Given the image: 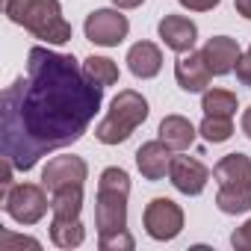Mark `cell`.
<instances>
[{
	"instance_id": "obj_26",
	"label": "cell",
	"mask_w": 251,
	"mask_h": 251,
	"mask_svg": "<svg viewBox=\"0 0 251 251\" xmlns=\"http://www.w3.org/2000/svg\"><path fill=\"white\" fill-rule=\"evenodd\" d=\"M236 80L242 83V86H248L251 89V53H239V59H236Z\"/></svg>"
},
{
	"instance_id": "obj_8",
	"label": "cell",
	"mask_w": 251,
	"mask_h": 251,
	"mask_svg": "<svg viewBox=\"0 0 251 251\" xmlns=\"http://www.w3.org/2000/svg\"><path fill=\"white\" fill-rule=\"evenodd\" d=\"M86 177H89V166H86L83 157H74V154L53 157L42 169V186L48 192H56L62 186H83Z\"/></svg>"
},
{
	"instance_id": "obj_9",
	"label": "cell",
	"mask_w": 251,
	"mask_h": 251,
	"mask_svg": "<svg viewBox=\"0 0 251 251\" xmlns=\"http://www.w3.org/2000/svg\"><path fill=\"white\" fill-rule=\"evenodd\" d=\"M169 180H172V186H175L177 192H183V195H201L204 186H207V180H210V169H207L201 160L180 154V157L172 160Z\"/></svg>"
},
{
	"instance_id": "obj_31",
	"label": "cell",
	"mask_w": 251,
	"mask_h": 251,
	"mask_svg": "<svg viewBox=\"0 0 251 251\" xmlns=\"http://www.w3.org/2000/svg\"><path fill=\"white\" fill-rule=\"evenodd\" d=\"M248 53H251V48H248Z\"/></svg>"
},
{
	"instance_id": "obj_11",
	"label": "cell",
	"mask_w": 251,
	"mask_h": 251,
	"mask_svg": "<svg viewBox=\"0 0 251 251\" xmlns=\"http://www.w3.org/2000/svg\"><path fill=\"white\" fill-rule=\"evenodd\" d=\"M157 33L163 39V45L175 53H189L195 50V42H198V27L195 21H189L186 15H166L160 24H157Z\"/></svg>"
},
{
	"instance_id": "obj_18",
	"label": "cell",
	"mask_w": 251,
	"mask_h": 251,
	"mask_svg": "<svg viewBox=\"0 0 251 251\" xmlns=\"http://www.w3.org/2000/svg\"><path fill=\"white\" fill-rule=\"evenodd\" d=\"M83 239H86V227H83L80 219H59V216H53V222H50V242L56 248H77V245H83Z\"/></svg>"
},
{
	"instance_id": "obj_12",
	"label": "cell",
	"mask_w": 251,
	"mask_h": 251,
	"mask_svg": "<svg viewBox=\"0 0 251 251\" xmlns=\"http://www.w3.org/2000/svg\"><path fill=\"white\" fill-rule=\"evenodd\" d=\"M172 160H175V154H172V148H169L163 139H151V142H145V145L136 151V169H139L142 177L151 180V183H157V180H163V177L169 175Z\"/></svg>"
},
{
	"instance_id": "obj_28",
	"label": "cell",
	"mask_w": 251,
	"mask_h": 251,
	"mask_svg": "<svg viewBox=\"0 0 251 251\" xmlns=\"http://www.w3.org/2000/svg\"><path fill=\"white\" fill-rule=\"evenodd\" d=\"M233 6L245 21H251V0H233Z\"/></svg>"
},
{
	"instance_id": "obj_23",
	"label": "cell",
	"mask_w": 251,
	"mask_h": 251,
	"mask_svg": "<svg viewBox=\"0 0 251 251\" xmlns=\"http://www.w3.org/2000/svg\"><path fill=\"white\" fill-rule=\"evenodd\" d=\"M136 239L127 233V227L124 230H115V233H98V248L100 251H133Z\"/></svg>"
},
{
	"instance_id": "obj_16",
	"label": "cell",
	"mask_w": 251,
	"mask_h": 251,
	"mask_svg": "<svg viewBox=\"0 0 251 251\" xmlns=\"http://www.w3.org/2000/svg\"><path fill=\"white\" fill-rule=\"evenodd\" d=\"M160 136L157 139H163L172 151H186L192 142H195V124L189 121V118H183V115H166L163 121H160V130H157Z\"/></svg>"
},
{
	"instance_id": "obj_7",
	"label": "cell",
	"mask_w": 251,
	"mask_h": 251,
	"mask_svg": "<svg viewBox=\"0 0 251 251\" xmlns=\"http://www.w3.org/2000/svg\"><path fill=\"white\" fill-rule=\"evenodd\" d=\"M83 33L98 48H118L130 33V21L127 15H121V9H95L86 18Z\"/></svg>"
},
{
	"instance_id": "obj_24",
	"label": "cell",
	"mask_w": 251,
	"mask_h": 251,
	"mask_svg": "<svg viewBox=\"0 0 251 251\" xmlns=\"http://www.w3.org/2000/svg\"><path fill=\"white\" fill-rule=\"evenodd\" d=\"M15 248H30V251H42V242L33 236H18L12 230L0 233V251H15Z\"/></svg>"
},
{
	"instance_id": "obj_4",
	"label": "cell",
	"mask_w": 251,
	"mask_h": 251,
	"mask_svg": "<svg viewBox=\"0 0 251 251\" xmlns=\"http://www.w3.org/2000/svg\"><path fill=\"white\" fill-rule=\"evenodd\" d=\"M148 112H151L148 109V100L136 89H121L112 98L103 121L95 127V139L100 145H121V142H127L136 133L139 124H145Z\"/></svg>"
},
{
	"instance_id": "obj_5",
	"label": "cell",
	"mask_w": 251,
	"mask_h": 251,
	"mask_svg": "<svg viewBox=\"0 0 251 251\" xmlns=\"http://www.w3.org/2000/svg\"><path fill=\"white\" fill-rule=\"evenodd\" d=\"M3 210L12 222L18 225H36L45 219L50 201H48V189L39 183H15L3 198Z\"/></svg>"
},
{
	"instance_id": "obj_20",
	"label": "cell",
	"mask_w": 251,
	"mask_h": 251,
	"mask_svg": "<svg viewBox=\"0 0 251 251\" xmlns=\"http://www.w3.org/2000/svg\"><path fill=\"white\" fill-rule=\"evenodd\" d=\"M236 95L227 92V89H207L204 98H201V109L204 115H225V118H233L236 115Z\"/></svg>"
},
{
	"instance_id": "obj_27",
	"label": "cell",
	"mask_w": 251,
	"mask_h": 251,
	"mask_svg": "<svg viewBox=\"0 0 251 251\" xmlns=\"http://www.w3.org/2000/svg\"><path fill=\"white\" fill-rule=\"evenodd\" d=\"M222 3V0H180V6L189 9V12H210Z\"/></svg>"
},
{
	"instance_id": "obj_17",
	"label": "cell",
	"mask_w": 251,
	"mask_h": 251,
	"mask_svg": "<svg viewBox=\"0 0 251 251\" xmlns=\"http://www.w3.org/2000/svg\"><path fill=\"white\" fill-rule=\"evenodd\" d=\"M50 213L59 219H80L83 213V186H62L50 192Z\"/></svg>"
},
{
	"instance_id": "obj_1",
	"label": "cell",
	"mask_w": 251,
	"mask_h": 251,
	"mask_svg": "<svg viewBox=\"0 0 251 251\" xmlns=\"http://www.w3.org/2000/svg\"><path fill=\"white\" fill-rule=\"evenodd\" d=\"M103 103V86L92 83L71 53L42 45L27 53V77L3 92L0 109V151L18 172L59 148L74 145Z\"/></svg>"
},
{
	"instance_id": "obj_13",
	"label": "cell",
	"mask_w": 251,
	"mask_h": 251,
	"mask_svg": "<svg viewBox=\"0 0 251 251\" xmlns=\"http://www.w3.org/2000/svg\"><path fill=\"white\" fill-rule=\"evenodd\" d=\"M201 53H204L213 77H225V74H230L236 68V59H239L242 50H239L236 39H230V36H213V39H207V45L201 48Z\"/></svg>"
},
{
	"instance_id": "obj_29",
	"label": "cell",
	"mask_w": 251,
	"mask_h": 251,
	"mask_svg": "<svg viewBox=\"0 0 251 251\" xmlns=\"http://www.w3.org/2000/svg\"><path fill=\"white\" fill-rule=\"evenodd\" d=\"M115 3V9H136V6H142L145 0H112Z\"/></svg>"
},
{
	"instance_id": "obj_15",
	"label": "cell",
	"mask_w": 251,
	"mask_h": 251,
	"mask_svg": "<svg viewBox=\"0 0 251 251\" xmlns=\"http://www.w3.org/2000/svg\"><path fill=\"white\" fill-rule=\"evenodd\" d=\"M213 177L219 186H248L251 183V157L248 154H225L213 166Z\"/></svg>"
},
{
	"instance_id": "obj_22",
	"label": "cell",
	"mask_w": 251,
	"mask_h": 251,
	"mask_svg": "<svg viewBox=\"0 0 251 251\" xmlns=\"http://www.w3.org/2000/svg\"><path fill=\"white\" fill-rule=\"evenodd\" d=\"M198 133H201L207 142H213V145L227 142V139L233 136V121L225 118V115H204V121L198 124Z\"/></svg>"
},
{
	"instance_id": "obj_14",
	"label": "cell",
	"mask_w": 251,
	"mask_h": 251,
	"mask_svg": "<svg viewBox=\"0 0 251 251\" xmlns=\"http://www.w3.org/2000/svg\"><path fill=\"white\" fill-rule=\"evenodd\" d=\"M127 68L139 80H151L163 71V50L154 42H136L127 50Z\"/></svg>"
},
{
	"instance_id": "obj_6",
	"label": "cell",
	"mask_w": 251,
	"mask_h": 251,
	"mask_svg": "<svg viewBox=\"0 0 251 251\" xmlns=\"http://www.w3.org/2000/svg\"><path fill=\"white\" fill-rule=\"evenodd\" d=\"M145 233L157 242H172L183 230V210L172 198H154L142 213Z\"/></svg>"
},
{
	"instance_id": "obj_10",
	"label": "cell",
	"mask_w": 251,
	"mask_h": 251,
	"mask_svg": "<svg viewBox=\"0 0 251 251\" xmlns=\"http://www.w3.org/2000/svg\"><path fill=\"white\" fill-rule=\"evenodd\" d=\"M175 80L183 92H207L210 80H213V71L204 59L201 50H189V53H180V59L175 62Z\"/></svg>"
},
{
	"instance_id": "obj_19",
	"label": "cell",
	"mask_w": 251,
	"mask_h": 251,
	"mask_svg": "<svg viewBox=\"0 0 251 251\" xmlns=\"http://www.w3.org/2000/svg\"><path fill=\"white\" fill-rule=\"evenodd\" d=\"M216 207L225 216H239L251 210V183L248 186H219L216 192Z\"/></svg>"
},
{
	"instance_id": "obj_25",
	"label": "cell",
	"mask_w": 251,
	"mask_h": 251,
	"mask_svg": "<svg viewBox=\"0 0 251 251\" xmlns=\"http://www.w3.org/2000/svg\"><path fill=\"white\" fill-rule=\"evenodd\" d=\"M230 245H233L236 251H251V219H248L242 227H236V230L230 233Z\"/></svg>"
},
{
	"instance_id": "obj_3",
	"label": "cell",
	"mask_w": 251,
	"mask_h": 251,
	"mask_svg": "<svg viewBox=\"0 0 251 251\" xmlns=\"http://www.w3.org/2000/svg\"><path fill=\"white\" fill-rule=\"evenodd\" d=\"M127 195H130V175L109 166L98 177L95 195V227L98 233H115L127 227Z\"/></svg>"
},
{
	"instance_id": "obj_2",
	"label": "cell",
	"mask_w": 251,
	"mask_h": 251,
	"mask_svg": "<svg viewBox=\"0 0 251 251\" xmlns=\"http://www.w3.org/2000/svg\"><path fill=\"white\" fill-rule=\"evenodd\" d=\"M3 12L12 24L30 30L48 45L71 42V24L62 15L59 0H3Z\"/></svg>"
},
{
	"instance_id": "obj_30",
	"label": "cell",
	"mask_w": 251,
	"mask_h": 251,
	"mask_svg": "<svg viewBox=\"0 0 251 251\" xmlns=\"http://www.w3.org/2000/svg\"><path fill=\"white\" fill-rule=\"evenodd\" d=\"M242 133H245V136L251 139V106H248V109L242 112Z\"/></svg>"
},
{
	"instance_id": "obj_21",
	"label": "cell",
	"mask_w": 251,
	"mask_h": 251,
	"mask_svg": "<svg viewBox=\"0 0 251 251\" xmlns=\"http://www.w3.org/2000/svg\"><path fill=\"white\" fill-rule=\"evenodd\" d=\"M83 71H86V77L92 80V83H98V86H115L118 83V65L112 62V59H106V56H86L83 59Z\"/></svg>"
}]
</instances>
